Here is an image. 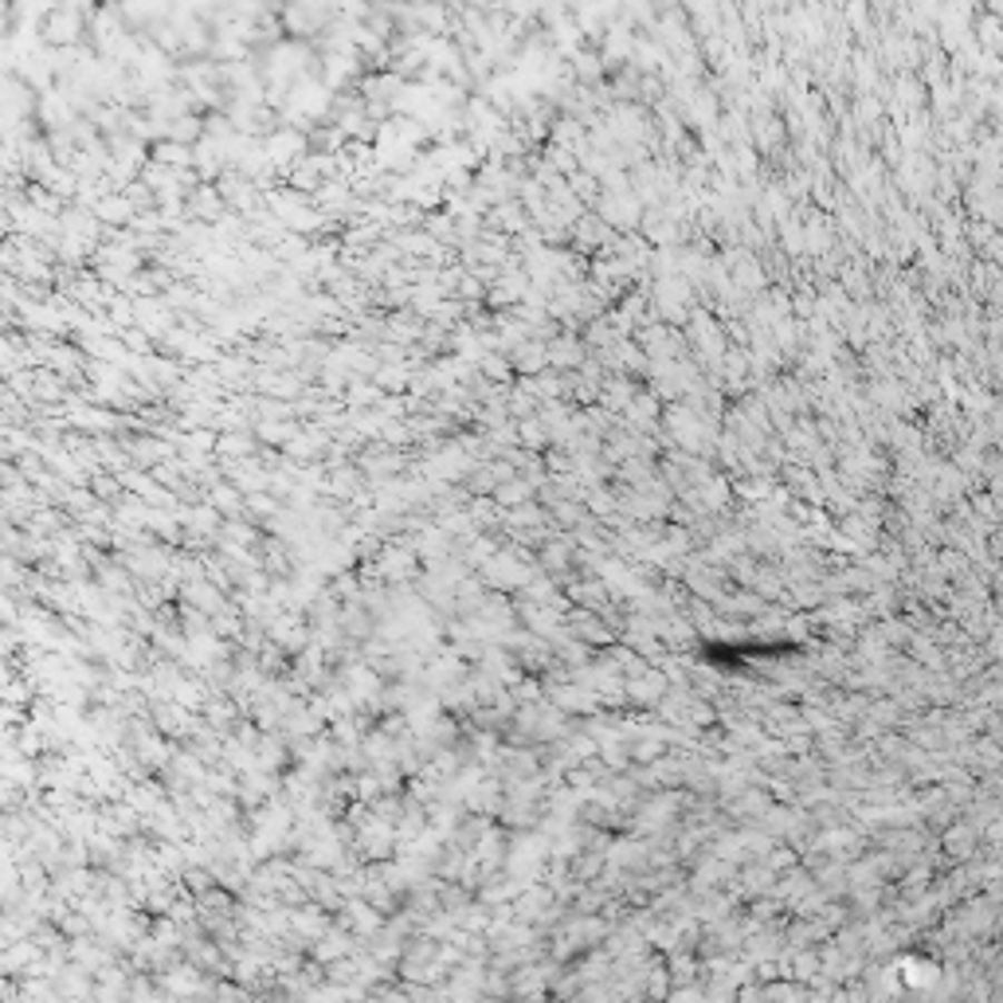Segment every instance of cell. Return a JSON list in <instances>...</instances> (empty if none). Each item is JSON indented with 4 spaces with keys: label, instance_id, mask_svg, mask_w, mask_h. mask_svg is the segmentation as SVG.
<instances>
[{
    "label": "cell",
    "instance_id": "cell-1",
    "mask_svg": "<svg viewBox=\"0 0 1003 1003\" xmlns=\"http://www.w3.org/2000/svg\"><path fill=\"white\" fill-rule=\"evenodd\" d=\"M334 4L330 0H286L283 4V28L286 32L311 36V32H326L330 20H334Z\"/></svg>",
    "mask_w": 1003,
    "mask_h": 1003
},
{
    "label": "cell",
    "instance_id": "cell-2",
    "mask_svg": "<svg viewBox=\"0 0 1003 1003\" xmlns=\"http://www.w3.org/2000/svg\"><path fill=\"white\" fill-rule=\"evenodd\" d=\"M43 32H48L51 40H63V43H71L75 36L82 32V17H79V9H71V4H63V9L48 12V20H43Z\"/></svg>",
    "mask_w": 1003,
    "mask_h": 1003
}]
</instances>
